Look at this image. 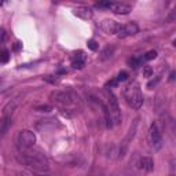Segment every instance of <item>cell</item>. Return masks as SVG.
<instances>
[{
	"mask_svg": "<svg viewBox=\"0 0 176 176\" xmlns=\"http://www.w3.org/2000/svg\"><path fill=\"white\" fill-rule=\"evenodd\" d=\"M50 99L61 106H69L74 102V96L65 91H52L50 94Z\"/></svg>",
	"mask_w": 176,
	"mask_h": 176,
	"instance_id": "cell-5",
	"label": "cell"
},
{
	"mask_svg": "<svg viewBox=\"0 0 176 176\" xmlns=\"http://www.w3.org/2000/svg\"><path fill=\"white\" fill-rule=\"evenodd\" d=\"M116 84H117V80H110V81H107L106 84H105V87L109 88V87H114Z\"/></svg>",
	"mask_w": 176,
	"mask_h": 176,
	"instance_id": "cell-25",
	"label": "cell"
},
{
	"mask_svg": "<svg viewBox=\"0 0 176 176\" xmlns=\"http://www.w3.org/2000/svg\"><path fill=\"white\" fill-rule=\"evenodd\" d=\"M17 142H18V147L21 150H28L36 143V136L32 131L25 129V131H21L18 134Z\"/></svg>",
	"mask_w": 176,
	"mask_h": 176,
	"instance_id": "cell-4",
	"label": "cell"
},
{
	"mask_svg": "<svg viewBox=\"0 0 176 176\" xmlns=\"http://www.w3.org/2000/svg\"><path fill=\"white\" fill-rule=\"evenodd\" d=\"M0 6H1V1H0Z\"/></svg>",
	"mask_w": 176,
	"mask_h": 176,
	"instance_id": "cell-31",
	"label": "cell"
},
{
	"mask_svg": "<svg viewBox=\"0 0 176 176\" xmlns=\"http://www.w3.org/2000/svg\"><path fill=\"white\" fill-rule=\"evenodd\" d=\"M171 176H173V175H171Z\"/></svg>",
	"mask_w": 176,
	"mask_h": 176,
	"instance_id": "cell-32",
	"label": "cell"
},
{
	"mask_svg": "<svg viewBox=\"0 0 176 176\" xmlns=\"http://www.w3.org/2000/svg\"><path fill=\"white\" fill-rule=\"evenodd\" d=\"M113 52H114V47L106 45L103 50H102V52H100V59H102V61H106V59H109L113 55Z\"/></svg>",
	"mask_w": 176,
	"mask_h": 176,
	"instance_id": "cell-14",
	"label": "cell"
},
{
	"mask_svg": "<svg viewBox=\"0 0 176 176\" xmlns=\"http://www.w3.org/2000/svg\"><path fill=\"white\" fill-rule=\"evenodd\" d=\"M35 176H50V175H44V173H40V175H35Z\"/></svg>",
	"mask_w": 176,
	"mask_h": 176,
	"instance_id": "cell-29",
	"label": "cell"
},
{
	"mask_svg": "<svg viewBox=\"0 0 176 176\" xmlns=\"http://www.w3.org/2000/svg\"><path fill=\"white\" fill-rule=\"evenodd\" d=\"M175 72H171V74H169V80H175Z\"/></svg>",
	"mask_w": 176,
	"mask_h": 176,
	"instance_id": "cell-27",
	"label": "cell"
},
{
	"mask_svg": "<svg viewBox=\"0 0 176 176\" xmlns=\"http://www.w3.org/2000/svg\"><path fill=\"white\" fill-rule=\"evenodd\" d=\"M21 161H22L26 167H29L30 169H35V171L43 172V171H47V169H48V161H47V158L41 153L23 151L22 157H21Z\"/></svg>",
	"mask_w": 176,
	"mask_h": 176,
	"instance_id": "cell-1",
	"label": "cell"
},
{
	"mask_svg": "<svg viewBox=\"0 0 176 176\" xmlns=\"http://www.w3.org/2000/svg\"><path fill=\"white\" fill-rule=\"evenodd\" d=\"M157 57V51H154V50H150V51H147L145 54V59L146 61H151V59H154Z\"/></svg>",
	"mask_w": 176,
	"mask_h": 176,
	"instance_id": "cell-17",
	"label": "cell"
},
{
	"mask_svg": "<svg viewBox=\"0 0 176 176\" xmlns=\"http://www.w3.org/2000/svg\"><path fill=\"white\" fill-rule=\"evenodd\" d=\"M118 28H120V25H118L116 21H113V19H103V21L100 22V29H102L105 33H107V35L117 33Z\"/></svg>",
	"mask_w": 176,
	"mask_h": 176,
	"instance_id": "cell-8",
	"label": "cell"
},
{
	"mask_svg": "<svg viewBox=\"0 0 176 176\" xmlns=\"http://www.w3.org/2000/svg\"><path fill=\"white\" fill-rule=\"evenodd\" d=\"M107 110L110 113L112 121L113 124H120L121 122V112H120V106H118V100L116 99L112 92H107Z\"/></svg>",
	"mask_w": 176,
	"mask_h": 176,
	"instance_id": "cell-3",
	"label": "cell"
},
{
	"mask_svg": "<svg viewBox=\"0 0 176 176\" xmlns=\"http://www.w3.org/2000/svg\"><path fill=\"white\" fill-rule=\"evenodd\" d=\"M127 78H128V73L127 72H120L116 80H117V83H118V81H125Z\"/></svg>",
	"mask_w": 176,
	"mask_h": 176,
	"instance_id": "cell-20",
	"label": "cell"
},
{
	"mask_svg": "<svg viewBox=\"0 0 176 176\" xmlns=\"http://www.w3.org/2000/svg\"><path fill=\"white\" fill-rule=\"evenodd\" d=\"M6 39H7V33H6L4 29H0V43H4Z\"/></svg>",
	"mask_w": 176,
	"mask_h": 176,
	"instance_id": "cell-24",
	"label": "cell"
},
{
	"mask_svg": "<svg viewBox=\"0 0 176 176\" xmlns=\"http://www.w3.org/2000/svg\"><path fill=\"white\" fill-rule=\"evenodd\" d=\"M153 76V68L151 66H145L143 68V77H151Z\"/></svg>",
	"mask_w": 176,
	"mask_h": 176,
	"instance_id": "cell-19",
	"label": "cell"
},
{
	"mask_svg": "<svg viewBox=\"0 0 176 176\" xmlns=\"http://www.w3.org/2000/svg\"><path fill=\"white\" fill-rule=\"evenodd\" d=\"M138 124H139V120H138V118L134 120V125H131L129 131H128V134H127V136H125V139L121 142V147H120V157H124V156H125L127 150H128V147H129V143H131V140L134 139V136H135Z\"/></svg>",
	"mask_w": 176,
	"mask_h": 176,
	"instance_id": "cell-6",
	"label": "cell"
},
{
	"mask_svg": "<svg viewBox=\"0 0 176 176\" xmlns=\"http://www.w3.org/2000/svg\"><path fill=\"white\" fill-rule=\"evenodd\" d=\"M0 124H1V118H0Z\"/></svg>",
	"mask_w": 176,
	"mask_h": 176,
	"instance_id": "cell-30",
	"label": "cell"
},
{
	"mask_svg": "<svg viewBox=\"0 0 176 176\" xmlns=\"http://www.w3.org/2000/svg\"><path fill=\"white\" fill-rule=\"evenodd\" d=\"M86 61H87V57L84 52H78L73 57L72 59V66L74 69H83L84 65H86Z\"/></svg>",
	"mask_w": 176,
	"mask_h": 176,
	"instance_id": "cell-12",
	"label": "cell"
},
{
	"mask_svg": "<svg viewBox=\"0 0 176 176\" xmlns=\"http://www.w3.org/2000/svg\"><path fill=\"white\" fill-rule=\"evenodd\" d=\"M110 1H100V3H96V7L98 8H110Z\"/></svg>",
	"mask_w": 176,
	"mask_h": 176,
	"instance_id": "cell-21",
	"label": "cell"
},
{
	"mask_svg": "<svg viewBox=\"0 0 176 176\" xmlns=\"http://www.w3.org/2000/svg\"><path fill=\"white\" fill-rule=\"evenodd\" d=\"M124 99L132 109H139L143 105V95L138 83H131L124 88Z\"/></svg>",
	"mask_w": 176,
	"mask_h": 176,
	"instance_id": "cell-2",
	"label": "cell"
},
{
	"mask_svg": "<svg viewBox=\"0 0 176 176\" xmlns=\"http://www.w3.org/2000/svg\"><path fill=\"white\" fill-rule=\"evenodd\" d=\"M110 10L114 14H121V15H127L132 11V7L125 3H112L110 4Z\"/></svg>",
	"mask_w": 176,
	"mask_h": 176,
	"instance_id": "cell-10",
	"label": "cell"
},
{
	"mask_svg": "<svg viewBox=\"0 0 176 176\" xmlns=\"http://www.w3.org/2000/svg\"><path fill=\"white\" fill-rule=\"evenodd\" d=\"M10 61V52L7 50H1L0 51V62L6 63Z\"/></svg>",
	"mask_w": 176,
	"mask_h": 176,
	"instance_id": "cell-15",
	"label": "cell"
},
{
	"mask_svg": "<svg viewBox=\"0 0 176 176\" xmlns=\"http://www.w3.org/2000/svg\"><path fill=\"white\" fill-rule=\"evenodd\" d=\"M36 110H37V112H44V113H48V112L52 110V107H51L50 105H43V106H37Z\"/></svg>",
	"mask_w": 176,
	"mask_h": 176,
	"instance_id": "cell-18",
	"label": "cell"
},
{
	"mask_svg": "<svg viewBox=\"0 0 176 176\" xmlns=\"http://www.w3.org/2000/svg\"><path fill=\"white\" fill-rule=\"evenodd\" d=\"M139 167L143 169V171H153V168H154V163H153V160L149 157H143V158H140V161H139Z\"/></svg>",
	"mask_w": 176,
	"mask_h": 176,
	"instance_id": "cell-13",
	"label": "cell"
},
{
	"mask_svg": "<svg viewBox=\"0 0 176 176\" xmlns=\"http://www.w3.org/2000/svg\"><path fill=\"white\" fill-rule=\"evenodd\" d=\"M150 138H151V143L156 149H160L163 145V138H161V132L158 129L157 124H151L150 128Z\"/></svg>",
	"mask_w": 176,
	"mask_h": 176,
	"instance_id": "cell-9",
	"label": "cell"
},
{
	"mask_svg": "<svg viewBox=\"0 0 176 176\" xmlns=\"http://www.w3.org/2000/svg\"><path fill=\"white\" fill-rule=\"evenodd\" d=\"M74 15H77L78 18L81 19H91L92 18V10L90 7H86V6H81V7H77L74 10Z\"/></svg>",
	"mask_w": 176,
	"mask_h": 176,
	"instance_id": "cell-11",
	"label": "cell"
},
{
	"mask_svg": "<svg viewBox=\"0 0 176 176\" xmlns=\"http://www.w3.org/2000/svg\"><path fill=\"white\" fill-rule=\"evenodd\" d=\"M88 48L92 51H96L98 50V43L95 40H88Z\"/></svg>",
	"mask_w": 176,
	"mask_h": 176,
	"instance_id": "cell-22",
	"label": "cell"
},
{
	"mask_svg": "<svg viewBox=\"0 0 176 176\" xmlns=\"http://www.w3.org/2000/svg\"><path fill=\"white\" fill-rule=\"evenodd\" d=\"M138 30H139L138 25H136L135 22H129V23H125V25H120L118 32H117V36L120 37V39H124V37L136 35Z\"/></svg>",
	"mask_w": 176,
	"mask_h": 176,
	"instance_id": "cell-7",
	"label": "cell"
},
{
	"mask_svg": "<svg viewBox=\"0 0 176 176\" xmlns=\"http://www.w3.org/2000/svg\"><path fill=\"white\" fill-rule=\"evenodd\" d=\"M128 65H129L131 68H138V66H140V59L139 58H129L128 59Z\"/></svg>",
	"mask_w": 176,
	"mask_h": 176,
	"instance_id": "cell-16",
	"label": "cell"
},
{
	"mask_svg": "<svg viewBox=\"0 0 176 176\" xmlns=\"http://www.w3.org/2000/svg\"><path fill=\"white\" fill-rule=\"evenodd\" d=\"M14 48H15V50H19V43H15V45H14Z\"/></svg>",
	"mask_w": 176,
	"mask_h": 176,
	"instance_id": "cell-28",
	"label": "cell"
},
{
	"mask_svg": "<svg viewBox=\"0 0 176 176\" xmlns=\"http://www.w3.org/2000/svg\"><path fill=\"white\" fill-rule=\"evenodd\" d=\"M158 81H160V77H156V80H151V81L149 83V84H147V88H150V90H151V88H153V87H156L158 84Z\"/></svg>",
	"mask_w": 176,
	"mask_h": 176,
	"instance_id": "cell-23",
	"label": "cell"
},
{
	"mask_svg": "<svg viewBox=\"0 0 176 176\" xmlns=\"http://www.w3.org/2000/svg\"><path fill=\"white\" fill-rule=\"evenodd\" d=\"M44 80H45V81H48V83H52V84H55V83H57V78H52V76L44 77Z\"/></svg>",
	"mask_w": 176,
	"mask_h": 176,
	"instance_id": "cell-26",
	"label": "cell"
}]
</instances>
